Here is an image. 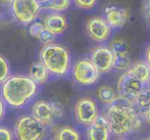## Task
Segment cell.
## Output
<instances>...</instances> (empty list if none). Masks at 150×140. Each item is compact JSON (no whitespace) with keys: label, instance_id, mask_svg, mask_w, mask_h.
Masks as SVG:
<instances>
[{"label":"cell","instance_id":"obj_1","mask_svg":"<svg viewBox=\"0 0 150 140\" xmlns=\"http://www.w3.org/2000/svg\"><path fill=\"white\" fill-rule=\"evenodd\" d=\"M38 92V84L29 76H9L2 83L1 98L9 107L21 109L34 98Z\"/></svg>","mask_w":150,"mask_h":140},{"label":"cell","instance_id":"obj_2","mask_svg":"<svg viewBox=\"0 0 150 140\" xmlns=\"http://www.w3.org/2000/svg\"><path fill=\"white\" fill-rule=\"evenodd\" d=\"M122 104L113 102L110 104L106 114V118L110 126V133L119 137L129 135L133 131L141 128V122L139 114L131 103L124 101Z\"/></svg>","mask_w":150,"mask_h":140},{"label":"cell","instance_id":"obj_3","mask_svg":"<svg viewBox=\"0 0 150 140\" xmlns=\"http://www.w3.org/2000/svg\"><path fill=\"white\" fill-rule=\"evenodd\" d=\"M40 60L53 76H65L71 68V55L67 48L57 43L45 44L40 51Z\"/></svg>","mask_w":150,"mask_h":140},{"label":"cell","instance_id":"obj_4","mask_svg":"<svg viewBox=\"0 0 150 140\" xmlns=\"http://www.w3.org/2000/svg\"><path fill=\"white\" fill-rule=\"evenodd\" d=\"M14 134L18 140H40L46 134V126L33 114H25L18 119Z\"/></svg>","mask_w":150,"mask_h":140},{"label":"cell","instance_id":"obj_5","mask_svg":"<svg viewBox=\"0 0 150 140\" xmlns=\"http://www.w3.org/2000/svg\"><path fill=\"white\" fill-rule=\"evenodd\" d=\"M10 8L13 18L22 25H29L37 18L41 10L40 0H12Z\"/></svg>","mask_w":150,"mask_h":140},{"label":"cell","instance_id":"obj_6","mask_svg":"<svg viewBox=\"0 0 150 140\" xmlns=\"http://www.w3.org/2000/svg\"><path fill=\"white\" fill-rule=\"evenodd\" d=\"M145 88V84L137 79L130 71H127L117 81V93L120 99L132 104L135 96Z\"/></svg>","mask_w":150,"mask_h":140},{"label":"cell","instance_id":"obj_7","mask_svg":"<svg viewBox=\"0 0 150 140\" xmlns=\"http://www.w3.org/2000/svg\"><path fill=\"white\" fill-rule=\"evenodd\" d=\"M99 72L90 59H79L71 69V76L76 83L88 86L93 85L98 80Z\"/></svg>","mask_w":150,"mask_h":140},{"label":"cell","instance_id":"obj_8","mask_svg":"<svg viewBox=\"0 0 150 140\" xmlns=\"http://www.w3.org/2000/svg\"><path fill=\"white\" fill-rule=\"evenodd\" d=\"M98 116L97 105L90 97H81L75 104L76 120L82 125L89 126Z\"/></svg>","mask_w":150,"mask_h":140},{"label":"cell","instance_id":"obj_9","mask_svg":"<svg viewBox=\"0 0 150 140\" xmlns=\"http://www.w3.org/2000/svg\"><path fill=\"white\" fill-rule=\"evenodd\" d=\"M113 53L110 48L98 46L91 52V59L99 73H107L113 68Z\"/></svg>","mask_w":150,"mask_h":140},{"label":"cell","instance_id":"obj_10","mask_svg":"<svg viewBox=\"0 0 150 140\" xmlns=\"http://www.w3.org/2000/svg\"><path fill=\"white\" fill-rule=\"evenodd\" d=\"M86 29L90 37L97 42L106 41L110 35V26L107 24L106 20L99 16L89 18Z\"/></svg>","mask_w":150,"mask_h":140},{"label":"cell","instance_id":"obj_11","mask_svg":"<svg viewBox=\"0 0 150 140\" xmlns=\"http://www.w3.org/2000/svg\"><path fill=\"white\" fill-rule=\"evenodd\" d=\"M109 133L110 126L106 116H97L94 122L88 126L87 137L90 140H107Z\"/></svg>","mask_w":150,"mask_h":140},{"label":"cell","instance_id":"obj_12","mask_svg":"<svg viewBox=\"0 0 150 140\" xmlns=\"http://www.w3.org/2000/svg\"><path fill=\"white\" fill-rule=\"evenodd\" d=\"M32 114L45 126L51 125L54 120L50 101H46L43 99L37 100L32 105Z\"/></svg>","mask_w":150,"mask_h":140},{"label":"cell","instance_id":"obj_13","mask_svg":"<svg viewBox=\"0 0 150 140\" xmlns=\"http://www.w3.org/2000/svg\"><path fill=\"white\" fill-rule=\"evenodd\" d=\"M44 27L51 31L55 35L62 34L67 29V21L64 16L58 14L57 11L49 14L44 18Z\"/></svg>","mask_w":150,"mask_h":140},{"label":"cell","instance_id":"obj_14","mask_svg":"<svg viewBox=\"0 0 150 140\" xmlns=\"http://www.w3.org/2000/svg\"><path fill=\"white\" fill-rule=\"evenodd\" d=\"M29 77L38 85H43L48 81L50 73L41 60L34 61L29 70Z\"/></svg>","mask_w":150,"mask_h":140},{"label":"cell","instance_id":"obj_15","mask_svg":"<svg viewBox=\"0 0 150 140\" xmlns=\"http://www.w3.org/2000/svg\"><path fill=\"white\" fill-rule=\"evenodd\" d=\"M128 10L124 8L113 7L106 14V22L110 28H122L128 22Z\"/></svg>","mask_w":150,"mask_h":140},{"label":"cell","instance_id":"obj_16","mask_svg":"<svg viewBox=\"0 0 150 140\" xmlns=\"http://www.w3.org/2000/svg\"><path fill=\"white\" fill-rule=\"evenodd\" d=\"M133 107L140 116H145L150 109V89H143L135 96Z\"/></svg>","mask_w":150,"mask_h":140},{"label":"cell","instance_id":"obj_17","mask_svg":"<svg viewBox=\"0 0 150 140\" xmlns=\"http://www.w3.org/2000/svg\"><path fill=\"white\" fill-rule=\"evenodd\" d=\"M129 71L141 82L148 84L150 81V68L145 61H137L134 65H130Z\"/></svg>","mask_w":150,"mask_h":140},{"label":"cell","instance_id":"obj_18","mask_svg":"<svg viewBox=\"0 0 150 140\" xmlns=\"http://www.w3.org/2000/svg\"><path fill=\"white\" fill-rule=\"evenodd\" d=\"M97 97L101 102L105 103V104H111L119 99L117 91L112 87L107 86V85L99 87L97 90Z\"/></svg>","mask_w":150,"mask_h":140},{"label":"cell","instance_id":"obj_19","mask_svg":"<svg viewBox=\"0 0 150 140\" xmlns=\"http://www.w3.org/2000/svg\"><path fill=\"white\" fill-rule=\"evenodd\" d=\"M69 5H71V0H42L41 1L42 8L57 12L67 10Z\"/></svg>","mask_w":150,"mask_h":140},{"label":"cell","instance_id":"obj_20","mask_svg":"<svg viewBox=\"0 0 150 140\" xmlns=\"http://www.w3.org/2000/svg\"><path fill=\"white\" fill-rule=\"evenodd\" d=\"M81 138L79 132L69 126H63L55 132L54 139L58 140H79Z\"/></svg>","mask_w":150,"mask_h":140},{"label":"cell","instance_id":"obj_21","mask_svg":"<svg viewBox=\"0 0 150 140\" xmlns=\"http://www.w3.org/2000/svg\"><path fill=\"white\" fill-rule=\"evenodd\" d=\"M110 50L112 51L113 55L115 54H128L129 53V45L125 40L115 39L111 42Z\"/></svg>","mask_w":150,"mask_h":140},{"label":"cell","instance_id":"obj_22","mask_svg":"<svg viewBox=\"0 0 150 140\" xmlns=\"http://www.w3.org/2000/svg\"><path fill=\"white\" fill-rule=\"evenodd\" d=\"M131 65V60L128 54H115L113 56V68L117 70H128Z\"/></svg>","mask_w":150,"mask_h":140},{"label":"cell","instance_id":"obj_23","mask_svg":"<svg viewBox=\"0 0 150 140\" xmlns=\"http://www.w3.org/2000/svg\"><path fill=\"white\" fill-rule=\"evenodd\" d=\"M10 76V67L4 56L0 55V84H2Z\"/></svg>","mask_w":150,"mask_h":140},{"label":"cell","instance_id":"obj_24","mask_svg":"<svg viewBox=\"0 0 150 140\" xmlns=\"http://www.w3.org/2000/svg\"><path fill=\"white\" fill-rule=\"evenodd\" d=\"M55 36H56L55 34H53L51 31H49L48 29L44 28L43 30H42L41 34H40V36H39L38 39H39L40 41L45 45V44H49V43L54 42V40H55Z\"/></svg>","mask_w":150,"mask_h":140},{"label":"cell","instance_id":"obj_25","mask_svg":"<svg viewBox=\"0 0 150 140\" xmlns=\"http://www.w3.org/2000/svg\"><path fill=\"white\" fill-rule=\"evenodd\" d=\"M45 27H44V24L39 22H34L31 23L30 27H29V34L34 38H39L40 34H41L42 30H43Z\"/></svg>","mask_w":150,"mask_h":140},{"label":"cell","instance_id":"obj_26","mask_svg":"<svg viewBox=\"0 0 150 140\" xmlns=\"http://www.w3.org/2000/svg\"><path fill=\"white\" fill-rule=\"evenodd\" d=\"M50 104L52 107V112H53L54 119H59L63 116L64 114V109H63V105L61 104L58 101H50Z\"/></svg>","mask_w":150,"mask_h":140},{"label":"cell","instance_id":"obj_27","mask_svg":"<svg viewBox=\"0 0 150 140\" xmlns=\"http://www.w3.org/2000/svg\"><path fill=\"white\" fill-rule=\"evenodd\" d=\"M75 4L83 9H91L95 6L97 0H74Z\"/></svg>","mask_w":150,"mask_h":140},{"label":"cell","instance_id":"obj_28","mask_svg":"<svg viewBox=\"0 0 150 140\" xmlns=\"http://www.w3.org/2000/svg\"><path fill=\"white\" fill-rule=\"evenodd\" d=\"M13 138L11 130L6 127H0V140H11Z\"/></svg>","mask_w":150,"mask_h":140},{"label":"cell","instance_id":"obj_29","mask_svg":"<svg viewBox=\"0 0 150 140\" xmlns=\"http://www.w3.org/2000/svg\"><path fill=\"white\" fill-rule=\"evenodd\" d=\"M5 114V102L3 101V99L0 97V122L2 121V119L4 118Z\"/></svg>","mask_w":150,"mask_h":140},{"label":"cell","instance_id":"obj_30","mask_svg":"<svg viewBox=\"0 0 150 140\" xmlns=\"http://www.w3.org/2000/svg\"><path fill=\"white\" fill-rule=\"evenodd\" d=\"M146 14L150 22V0H148V2H147V4H146Z\"/></svg>","mask_w":150,"mask_h":140},{"label":"cell","instance_id":"obj_31","mask_svg":"<svg viewBox=\"0 0 150 140\" xmlns=\"http://www.w3.org/2000/svg\"><path fill=\"white\" fill-rule=\"evenodd\" d=\"M146 63L150 68V46H149L148 49H147V52H146Z\"/></svg>","mask_w":150,"mask_h":140},{"label":"cell","instance_id":"obj_32","mask_svg":"<svg viewBox=\"0 0 150 140\" xmlns=\"http://www.w3.org/2000/svg\"><path fill=\"white\" fill-rule=\"evenodd\" d=\"M145 118H146V121H147V123H148V124H150V109L148 111V112H147L146 114H145Z\"/></svg>","mask_w":150,"mask_h":140},{"label":"cell","instance_id":"obj_33","mask_svg":"<svg viewBox=\"0 0 150 140\" xmlns=\"http://www.w3.org/2000/svg\"><path fill=\"white\" fill-rule=\"evenodd\" d=\"M1 1L5 2V3H11V1H12V0H1Z\"/></svg>","mask_w":150,"mask_h":140},{"label":"cell","instance_id":"obj_34","mask_svg":"<svg viewBox=\"0 0 150 140\" xmlns=\"http://www.w3.org/2000/svg\"><path fill=\"white\" fill-rule=\"evenodd\" d=\"M148 84H149V89H150V81H149V83H148Z\"/></svg>","mask_w":150,"mask_h":140},{"label":"cell","instance_id":"obj_35","mask_svg":"<svg viewBox=\"0 0 150 140\" xmlns=\"http://www.w3.org/2000/svg\"><path fill=\"white\" fill-rule=\"evenodd\" d=\"M40 1H42V0H40Z\"/></svg>","mask_w":150,"mask_h":140},{"label":"cell","instance_id":"obj_36","mask_svg":"<svg viewBox=\"0 0 150 140\" xmlns=\"http://www.w3.org/2000/svg\"><path fill=\"white\" fill-rule=\"evenodd\" d=\"M149 139H150V137H149Z\"/></svg>","mask_w":150,"mask_h":140}]
</instances>
